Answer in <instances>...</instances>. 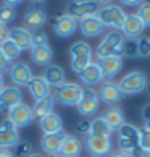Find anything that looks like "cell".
<instances>
[{
  "label": "cell",
  "instance_id": "cell-18",
  "mask_svg": "<svg viewBox=\"0 0 150 157\" xmlns=\"http://www.w3.org/2000/svg\"><path fill=\"white\" fill-rule=\"evenodd\" d=\"M66 138L65 131H58V133H50V135H44L40 139V147L44 152H47L49 155L58 154L60 147L63 144V139Z\"/></svg>",
  "mask_w": 150,
  "mask_h": 157
},
{
  "label": "cell",
  "instance_id": "cell-35",
  "mask_svg": "<svg viewBox=\"0 0 150 157\" xmlns=\"http://www.w3.org/2000/svg\"><path fill=\"white\" fill-rule=\"evenodd\" d=\"M15 16H16V10L2 3V7H0V21H2L3 25H7V23L15 20Z\"/></svg>",
  "mask_w": 150,
  "mask_h": 157
},
{
  "label": "cell",
  "instance_id": "cell-38",
  "mask_svg": "<svg viewBox=\"0 0 150 157\" xmlns=\"http://www.w3.org/2000/svg\"><path fill=\"white\" fill-rule=\"evenodd\" d=\"M39 45H49V37L45 33H34L32 34V47Z\"/></svg>",
  "mask_w": 150,
  "mask_h": 157
},
{
  "label": "cell",
  "instance_id": "cell-46",
  "mask_svg": "<svg viewBox=\"0 0 150 157\" xmlns=\"http://www.w3.org/2000/svg\"><path fill=\"white\" fill-rule=\"evenodd\" d=\"M5 89V81H3V76L0 75V92H2Z\"/></svg>",
  "mask_w": 150,
  "mask_h": 157
},
{
  "label": "cell",
  "instance_id": "cell-11",
  "mask_svg": "<svg viewBox=\"0 0 150 157\" xmlns=\"http://www.w3.org/2000/svg\"><path fill=\"white\" fill-rule=\"evenodd\" d=\"M8 120L13 123L16 128H23V126H27L34 120V115H32V107H29L27 104L21 102L18 104L16 107H13L8 112Z\"/></svg>",
  "mask_w": 150,
  "mask_h": 157
},
{
  "label": "cell",
  "instance_id": "cell-9",
  "mask_svg": "<svg viewBox=\"0 0 150 157\" xmlns=\"http://www.w3.org/2000/svg\"><path fill=\"white\" fill-rule=\"evenodd\" d=\"M99 105H100V99L99 94L94 91V88H84L82 97L78 104V112L82 117H92L99 112Z\"/></svg>",
  "mask_w": 150,
  "mask_h": 157
},
{
  "label": "cell",
  "instance_id": "cell-45",
  "mask_svg": "<svg viewBox=\"0 0 150 157\" xmlns=\"http://www.w3.org/2000/svg\"><path fill=\"white\" fill-rule=\"evenodd\" d=\"M124 5H128V7H137V5H141L139 0H123Z\"/></svg>",
  "mask_w": 150,
  "mask_h": 157
},
{
  "label": "cell",
  "instance_id": "cell-30",
  "mask_svg": "<svg viewBox=\"0 0 150 157\" xmlns=\"http://www.w3.org/2000/svg\"><path fill=\"white\" fill-rule=\"evenodd\" d=\"M112 128L107 125V121L102 117H97L90 121V128H89V135L92 136H110L112 135Z\"/></svg>",
  "mask_w": 150,
  "mask_h": 157
},
{
  "label": "cell",
  "instance_id": "cell-28",
  "mask_svg": "<svg viewBox=\"0 0 150 157\" xmlns=\"http://www.w3.org/2000/svg\"><path fill=\"white\" fill-rule=\"evenodd\" d=\"M102 118L107 121V125L112 128V131H118L121 126H123L126 121H124V113L121 112V109L118 107H112L103 112Z\"/></svg>",
  "mask_w": 150,
  "mask_h": 157
},
{
  "label": "cell",
  "instance_id": "cell-16",
  "mask_svg": "<svg viewBox=\"0 0 150 157\" xmlns=\"http://www.w3.org/2000/svg\"><path fill=\"white\" fill-rule=\"evenodd\" d=\"M78 29V21L70 15L63 13L53 20V31L58 37H70Z\"/></svg>",
  "mask_w": 150,
  "mask_h": 157
},
{
  "label": "cell",
  "instance_id": "cell-3",
  "mask_svg": "<svg viewBox=\"0 0 150 157\" xmlns=\"http://www.w3.org/2000/svg\"><path fill=\"white\" fill-rule=\"evenodd\" d=\"M82 91L84 88L78 83H63L61 86L55 88V92H53V99L61 105H66V107H73L76 105L82 97Z\"/></svg>",
  "mask_w": 150,
  "mask_h": 157
},
{
  "label": "cell",
  "instance_id": "cell-10",
  "mask_svg": "<svg viewBox=\"0 0 150 157\" xmlns=\"http://www.w3.org/2000/svg\"><path fill=\"white\" fill-rule=\"evenodd\" d=\"M20 143V133L11 121L7 118L0 123V149H11L16 147Z\"/></svg>",
  "mask_w": 150,
  "mask_h": 157
},
{
  "label": "cell",
  "instance_id": "cell-4",
  "mask_svg": "<svg viewBox=\"0 0 150 157\" xmlns=\"http://www.w3.org/2000/svg\"><path fill=\"white\" fill-rule=\"evenodd\" d=\"M70 55H71V68L76 75L92 63V49L84 40H78L71 45Z\"/></svg>",
  "mask_w": 150,
  "mask_h": 157
},
{
  "label": "cell",
  "instance_id": "cell-32",
  "mask_svg": "<svg viewBox=\"0 0 150 157\" xmlns=\"http://www.w3.org/2000/svg\"><path fill=\"white\" fill-rule=\"evenodd\" d=\"M136 59L139 57V50H137V39H124L123 40V54L121 59Z\"/></svg>",
  "mask_w": 150,
  "mask_h": 157
},
{
  "label": "cell",
  "instance_id": "cell-51",
  "mask_svg": "<svg viewBox=\"0 0 150 157\" xmlns=\"http://www.w3.org/2000/svg\"><path fill=\"white\" fill-rule=\"evenodd\" d=\"M147 88H148V91H150V83H147Z\"/></svg>",
  "mask_w": 150,
  "mask_h": 157
},
{
  "label": "cell",
  "instance_id": "cell-23",
  "mask_svg": "<svg viewBox=\"0 0 150 157\" xmlns=\"http://www.w3.org/2000/svg\"><path fill=\"white\" fill-rule=\"evenodd\" d=\"M144 29H145V26H144L142 20L136 13H132V15H128L126 23H124V26L121 31H123V34L128 39H137L144 33Z\"/></svg>",
  "mask_w": 150,
  "mask_h": 157
},
{
  "label": "cell",
  "instance_id": "cell-6",
  "mask_svg": "<svg viewBox=\"0 0 150 157\" xmlns=\"http://www.w3.org/2000/svg\"><path fill=\"white\" fill-rule=\"evenodd\" d=\"M148 79L142 71H131L128 75H124L121 81L118 83L119 89L123 94H137V92H142L147 88Z\"/></svg>",
  "mask_w": 150,
  "mask_h": 157
},
{
  "label": "cell",
  "instance_id": "cell-33",
  "mask_svg": "<svg viewBox=\"0 0 150 157\" xmlns=\"http://www.w3.org/2000/svg\"><path fill=\"white\" fill-rule=\"evenodd\" d=\"M139 149L142 152H150V130L147 128L139 131Z\"/></svg>",
  "mask_w": 150,
  "mask_h": 157
},
{
  "label": "cell",
  "instance_id": "cell-12",
  "mask_svg": "<svg viewBox=\"0 0 150 157\" xmlns=\"http://www.w3.org/2000/svg\"><path fill=\"white\" fill-rule=\"evenodd\" d=\"M8 73H10V79H11V83H13V86H27V83L32 79V71H31V68L27 63L24 62H16L13 63V65L10 67L8 70Z\"/></svg>",
  "mask_w": 150,
  "mask_h": 157
},
{
  "label": "cell",
  "instance_id": "cell-36",
  "mask_svg": "<svg viewBox=\"0 0 150 157\" xmlns=\"http://www.w3.org/2000/svg\"><path fill=\"white\" fill-rule=\"evenodd\" d=\"M137 50H139V57L150 55V39L148 37H141L137 40Z\"/></svg>",
  "mask_w": 150,
  "mask_h": 157
},
{
  "label": "cell",
  "instance_id": "cell-7",
  "mask_svg": "<svg viewBox=\"0 0 150 157\" xmlns=\"http://www.w3.org/2000/svg\"><path fill=\"white\" fill-rule=\"evenodd\" d=\"M84 147L89 151V152L94 157H105L112 154V138L110 136H92L87 135L84 138Z\"/></svg>",
  "mask_w": 150,
  "mask_h": 157
},
{
  "label": "cell",
  "instance_id": "cell-22",
  "mask_svg": "<svg viewBox=\"0 0 150 157\" xmlns=\"http://www.w3.org/2000/svg\"><path fill=\"white\" fill-rule=\"evenodd\" d=\"M27 91H29V94L34 97L36 102L50 96V86L42 76H32V79L27 83Z\"/></svg>",
  "mask_w": 150,
  "mask_h": 157
},
{
  "label": "cell",
  "instance_id": "cell-34",
  "mask_svg": "<svg viewBox=\"0 0 150 157\" xmlns=\"http://www.w3.org/2000/svg\"><path fill=\"white\" fill-rule=\"evenodd\" d=\"M136 15L142 20L144 26H145V28H150V2L141 3V5H139V10H137Z\"/></svg>",
  "mask_w": 150,
  "mask_h": 157
},
{
  "label": "cell",
  "instance_id": "cell-2",
  "mask_svg": "<svg viewBox=\"0 0 150 157\" xmlns=\"http://www.w3.org/2000/svg\"><path fill=\"white\" fill-rule=\"evenodd\" d=\"M123 34L119 31H110L105 34V37L100 40L99 47H97V59H105V57H121L123 54Z\"/></svg>",
  "mask_w": 150,
  "mask_h": 157
},
{
  "label": "cell",
  "instance_id": "cell-24",
  "mask_svg": "<svg viewBox=\"0 0 150 157\" xmlns=\"http://www.w3.org/2000/svg\"><path fill=\"white\" fill-rule=\"evenodd\" d=\"M42 78L47 81V84L53 86V88H58V86H61L63 83H65V70H63L60 65H57V63H50L49 67H45L44 70V75Z\"/></svg>",
  "mask_w": 150,
  "mask_h": 157
},
{
  "label": "cell",
  "instance_id": "cell-44",
  "mask_svg": "<svg viewBox=\"0 0 150 157\" xmlns=\"http://www.w3.org/2000/svg\"><path fill=\"white\" fill-rule=\"evenodd\" d=\"M0 157H15V152L8 149H0Z\"/></svg>",
  "mask_w": 150,
  "mask_h": 157
},
{
  "label": "cell",
  "instance_id": "cell-15",
  "mask_svg": "<svg viewBox=\"0 0 150 157\" xmlns=\"http://www.w3.org/2000/svg\"><path fill=\"white\" fill-rule=\"evenodd\" d=\"M123 96L124 94L121 92L118 83H113V81H105L99 89V99L108 105H115V104L121 102Z\"/></svg>",
  "mask_w": 150,
  "mask_h": 157
},
{
  "label": "cell",
  "instance_id": "cell-47",
  "mask_svg": "<svg viewBox=\"0 0 150 157\" xmlns=\"http://www.w3.org/2000/svg\"><path fill=\"white\" fill-rule=\"evenodd\" d=\"M26 157H42V155H40V154H37V152H32V154L26 155Z\"/></svg>",
  "mask_w": 150,
  "mask_h": 157
},
{
  "label": "cell",
  "instance_id": "cell-43",
  "mask_svg": "<svg viewBox=\"0 0 150 157\" xmlns=\"http://www.w3.org/2000/svg\"><path fill=\"white\" fill-rule=\"evenodd\" d=\"M110 157H132V154L123 152V151H115V152L110 154Z\"/></svg>",
  "mask_w": 150,
  "mask_h": 157
},
{
  "label": "cell",
  "instance_id": "cell-37",
  "mask_svg": "<svg viewBox=\"0 0 150 157\" xmlns=\"http://www.w3.org/2000/svg\"><path fill=\"white\" fill-rule=\"evenodd\" d=\"M15 149H16V152H18V154H23V157L32 154V151H34L32 144H31L29 141H21V139H20V143L16 144Z\"/></svg>",
  "mask_w": 150,
  "mask_h": 157
},
{
  "label": "cell",
  "instance_id": "cell-42",
  "mask_svg": "<svg viewBox=\"0 0 150 157\" xmlns=\"http://www.w3.org/2000/svg\"><path fill=\"white\" fill-rule=\"evenodd\" d=\"M142 118L145 123H150V104H147V105L142 109Z\"/></svg>",
  "mask_w": 150,
  "mask_h": 157
},
{
  "label": "cell",
  "instance_id": "cell-48",
  "mask_svg": "<svg viewBox=\"0 0 150 157\" xmlns=\"http://www.w3.org/2000/svg\"><path fill=\"white\" fill-rule=\"evenodd\" d=\"M139 157H150V152H141Z\"/></svg>",
  "mask_w": 150,
  "mask_h": 157
},
{
  "label": "cell",
  "instance_id": "cell-50",
  "mask_svg": "<svg viewBox=\"0 0 150 157\" xmlns=\"http://www.w3.org/2000/svg\"><path fill=\"white\" fill-rule=\"evenodd\" d=\"M145 128H147V130H150V123H145Z\"/></svg>",
  "mask_w": 150,
  "mask_h": 157
},
{
  "label": "cell",
  "instance_id": "cell-13",
  "mask_svg": "<svg viewBox=\"0 0 150 157\" xmlns=\"http://www.w3.org/2000/svg\"><path fill=\"white\" fill-rule=\"evenodd\" d=\"M23 92L16 86H5V89L0 92V110L10 112L13 107H16L23 101Z\"/></svg>",
  "mask_w": 150,
  "mask_h": 157
},
{
  "label": "cell",
  "instance_id": "cell-21",
  "mask_svg": "<svg viewBox=\"0 0 150 157\" xmlns=\"http://www.w3.org/2000/svg\"><path fill=\"white\" fill-rule=\"evenodd\" d=\"M79 28H81V33L86 37H95L105 31V26L97 18V15H92V16H87V18L79 20Z\"/></svg>",
  "mask_w": 150,
  "mask_h": 157
},
{
  "label": "cell",
  "instance_id": "cell-19",
  "mask_svg": "<svg viewBox=\"0 0 150 157\" xmlns=\"http://www.w3.org/2000/svg\"><path fill=\"white\" fill-rule=\"evenodd\" d=\"M82 147H84V144L78 136L66 135V138L63 139L58 155L60 157H79L81 152H82Z\"/></svg>",
  "mask_w": 150,
  "mask_h": 157
},
{
  "label": "cell",
  "instance_id": "cell-39",
  "mask_svg": "<svg viewBox=\"0 0 150 157\" xmlns=\"http://www.w3.org/2000/svg\"><path fill=\"white\" fill-rule=\"evenodd\" d=\"M10 67H11L10 65V60L3 55V52L0 50V75L3 76V73H7L8 70H10Z\"/></svg>",
  "mask_w": 150,
  "mask_h": 157
},
{
  "label": "cell",
  "instance_id": "cell-27",
  "mask_svg": "<svg viewBox=\"0 0 150 157\" xmlns=\"http://www.w3.org/2000/svg\"><path fill=\"white\" fill-rule=\"evenodd\" d=\"M52 59H53V52L49 45H39V47H31V60L39 67H49Z\"/></svg>",
  "mask_w": 150,
  "mask_h": 157
},
{
  "label": "cell",
  "instance_id": "cell-5",
  "mask_svg": "<svg viewBox=\"0 0 150 157\" xmlns=\"http://www.w3.org/2000/svg\"><path fill=\"white\" fill-rule=\"evenodd\" d=\"M139 128L131 125V123H124L123 126L118 130V146L119 151L123 152L132 154L134 151L139 147Z\"/></svg>",
  "mask_w": 150,
  "mask_h": 157
},
{
  "label": "cell",
  "instance_id": "cell-17",
  "mask_svg": "<svg viewBox=\"0 0 150 157\" xmlns=\"http://www.w3.org/2000/svg\"><path fill=\"white\" fill-rule=\"evenodd\" d=\"M97 65H99L100 70H102L103 79L112 81L121 71V68H123V59H121V57H116V55L105 57V59H99Z\"/></svg>",
  "mask_w": 150,
  "mask_h": 157
},
{
  "label": "cell",
  "instance_id": "cell-31",
  "mask_svg": "<svg viewBox=\"0 0 150 157\" xmlns=\"http://www.w3.org/2000/svg\"><path fill=\"white\" fill-rule=\"evenodd\" d=\"M0 50L3 52V55L7 57V59H8L10 62H11V60H15V59H18L20 54H21L20 47L13 42V40H10V39L3 40V42L0 44Z\"/></svg>",
  "mask_w": 150,
  "mask_h": 157
},
{
  "label": "cell",
  "instance_id": "cell-40",
  "mask_svg": "<svg viewBox=\"0 0 150 157\" xmlns=\"http://www.w3.org/2000/svg\"><path fill=\"white\" fill-rule=\"evenodd\" d=\"M78 131L79 133H84L86 136L89 135V128H90V121H87V120H81V121H78Z\"/></svg>",
  "mask_w": 150,
  "mask_h": 157
},
{
  "label": "cell",
  "instance_id": "cell-29",
  "mask_svg": "<svg viewBox=\"0 0 150 157\" xmlns=\"http://www.w3.org/2000/svg\"><path fill=\"white\" fill-rule=\"evenodd\" d=\"M53 105H55V99H53V96H49V97L42 99V101H37L36 104H34V107H32V115H34V118L42 120L44 117H47L49 113L53 112Z\"/></svg>",
  "mask_w": 150,
  "mask_h": 157
},
{
  "label": "cell",
  "instance_id": "cell-41",
  "mask_svg": "<svg viewBox=\"0 0 150 157\" xmlns=\"http://www.w3.org/2000/svg\"><path fill=\"white\" fill-rule=\"evenodd\" d=\"M8 34H10V29L7 28V25H3V23L0 21V44L8 39Z\"/></svg>",
  "mask_w": 150,
  "mask_h": 157
},
{
  "label": "cell",
  "instance_id": "cell-8",
  "mask_svg": "<svg viewBox=\"0 0 150 157\" xmlns=\"http://www.w3.org/2000/svg\"><path fill=\"white\" fill-rule=\"evenodd\" d=\"M100 8L99 2H92V0H79V2H71L66 7V15H70L74 20H82L87 16L97 15Z\"/></svg>",
  "mask_w": 150,
  "mask_h": 157
},
{
  "label": "cell",
  "instance_id": "cell-1",
  "mask_svg": "<svg viewBox=\"0 0 150 157\" xmlns=\"http://www.w3.org/2000/svg\"><path fill=\"white\" fill-rule=\"evenodd\" d=\"M97 18L102 21V25L105 28H112L113 31H119V29H123L126 18H128V13L121 7H118V5L108 3L99 8Z\"/></svg>",
  "mask_w": 150,
  "mask_h": 157
},
{
  "label": "cell",
  "instance_id": "cell-20",
  "mask_svg": "<svg viewBox=\"0 0 150 157\" xmlns=\"http://www.w3.org/2000/svg\"><path fill=\"white\" fill-rule=\"evenodd\" d=\"M78 76L86 86H87V88H92V86H95V84H99V83L103 81L102 70H100V67L97 65L95 62H92L90 65H87L82 70V71H79Z\"/></svg>",
  "mask_w": 150,
  "mask_h": 157
},
{
  "label": "cell",
  "instance_id": "cell-14",
  "mask_svg": "<svg viewBox=\"0 0 150 157\" xmlns=\"http://www.w3.org/2000/svg\"><path fill=\"white\" fill-rule=\"evenodd\" d=\"M47 21V13H45L44 8L40 7H31L27 8V11L24 13V18H23V23H24V29L27 31H36L39 28H42Z\"/></svg>",
  "mask_w": 150,
  "mask_h": 157
},
{
  "label": "cell",
  "instance_id": "cell-26",
  "mask_svg": "<svg viewBox=\"0 0 150 157\" xmlns=\"http://www.w3.org/2000/svg\"><path fill=\"white\" fill-rule=\"evenodd\" d=\"M39 126L44 135H50V133H58L63 131V118L58 113L52 112L42 120H39Z\"/></svg>",
  "mask_w": 150,
  "mask_h": 157
},
{
  "label": "cell",
  "instance_id": "cell-25",
  "mask_svg": "<svg viewBox=\"0 0 150 157\" xmlns=\"http://www.w3.org/2000/svg\"><path fill=\"white\" fill-rule=\"evenodd\" d=\"M8 39L13 40V42L20 47V50L32 47V33H29L27 29H24V28H13V29H10Z\"/></svg>",
  "mask_w": 150,
  "mask_h": 157
},
{
  "label": "cell",
  "instance_id": "cell-49",
  "mask_svg": "<svg viewBox=\"0 0 150 157\" xmlns=\"http://www.w3.org/2000/svg\"><path fill=\"white\" fill-rule=\"evenodd\" d=\"M47 157H60L58 154H53V155H47Z\"/></svg>",
  "mask_w": 150,
  "mask_h": 157
}]
</instances>
